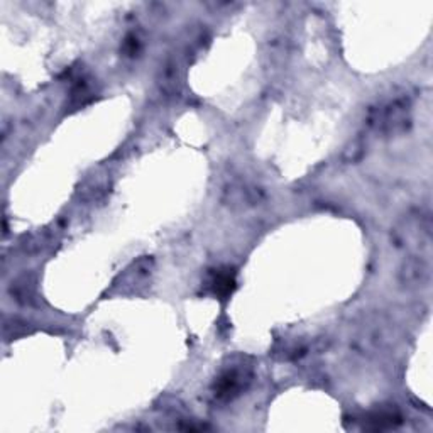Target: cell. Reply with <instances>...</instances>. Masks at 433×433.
Listing matches in <instances>:
<instances>
[{
	"instance_id": "cell-1",
	"label": "cell",
	"mask_w": 433,
	"mask_h": 433,
	"mask_svg": "<svg viewBox=\"0 0 433 433\" xmlns=\"http://www.w3.org/2000/svg\"><path fill=\"white\" fill-rule=\"evenodd\" d=\"M393 239L396 246L413 251L416 256H423V252L428 256L432 242L430 216L422 214L408 215L394 227Z\"/></svg>"
},
{
	"instance_id": "cell-2",
	"label": "cell",
	"mask_w": 433,
	"mask_h": 433,
	"mask_svg": "<svg viewBox=\"0 0 433 433\" xmlns=\"http://www.w3.org/2000/svg\"><path fill=\"white\" fill-rule=\"evenodd\" d=\"M430 280V264L428 257L411 256L399 268V283L408 289H418Z\"/></svg>"
},
{
	"instance_id": "cell-3",
	"label": "cell",
	"mask_w": 433,
	"mask_h": 433,
	"mask_svg": "<svg viewBox=\"0 0 433 433\" xmlns=\"http://www.w3.org/2000/svg\"><path fill=\"white\" fill-rule=\"evenodd\" d=\"M357 341L364 349H379V347L386 345L390 341L386 324L379 317L366 320V324L359 330Z\"/></svg>"
},
{
	"instance_id": "cell-4",
	"label": "cell",
	"mask_w": 433,
	"mask_h": 433,
	"mask_svg": "<svg viewBox=\"0 0 433 433\" xmlns=\"http://www.w3.org/2000/svg\"><path fill=\"white\" fill-rule=\"evenodd\" d=\"M242 386V379H240V374L237 371H228L220 378L219 386H216V393L219 396H231L237 393Z\"/></svg>"
},
{
	"instance_id": "cell-5",
	"label": "cell",
	"mask_w": 433,
	"mask_h": 433,
	"mask_svg": "<svg viewBox=\"0 0 433 433\" xmlns=\"http://www.w3.org/2000/svg\"><path fill=\"white\" fill-rule=\"evenodd\" d=\"M399 422H401V416L396 413V411H391V410H381V411H378V413L369 416L371 428H374V430H383V428L396 427Z\"/></svg>"
},
{
	"instance_id": "cell-6",
	"label": "cell",
	"mask_w": 433,
	"mask_h": 433,
	"mask_svg": "<svg viewBox=\"0 0 433 433\" xmlns=\"http://www.w3.org/2000/svg\"><path fill=\"white\" fill-rule=\"evenodd\" d=\"M234 276L231 273H215V276L212 277V288H214V293L219 296H227L228 293H232L234 289Z\"/></svg>"
}]
</instances>
